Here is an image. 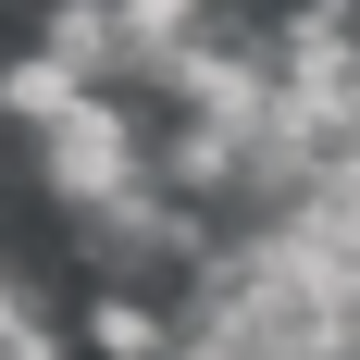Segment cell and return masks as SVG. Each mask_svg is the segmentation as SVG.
Returning <instances> with one entry per match:
<instances>
[{"label":"cell","mask_w":360,"mask_h":360,"mask_svg":"<svg viewBox=\"0 0 360 360\" xmlns=\"http://www.w3.org/2000/svg\"><path fill=\"white\" fill-rule=\"evenodd\" d=\"M37 186L63 199V212H100V199H124V186L162 174V124H149L124 87H87V100L63 112V124H37Z\"/></svg>","instance_id":"cell-1"},{"label":"cell","mask_w":360,"mask_h":360,"mask_svg":"<svg viewBox=\"0 0 360 360\" xmlns=\"http://www.w3.org/2000/svg\"><path fill=\"white\" fill-rule=\"evenodd\" d=\"M174 335H186V311L162 286H100L75 311V348L87 360H174Z\"/></svg>","instance_id":"cell-2"},{"label":"cell","mask_w":360,"mask_h":360,"mask_svg":"<svg viewBox=\"0 0 360 360\" xmlns=\"http://www.w3.org/2000/svg\"><path fill=\"white\" fill-rule=\"evenodd\" d=\"M87 100V75L50 50V37H25V50H0V124L13 137H37V124H63V112Z\"/></svg>","instance_id":"cell-3"},{"label":"cell","mask_w":360,"mask_h":360,"mask_svg":"<svg viewBox=\"0 0 360 360\" xmlns=\"http://www.w3.org/2000/svg\"><path fill=\"white\" fill-rule=\"evenodd\" d=\"M25 311H37V298H25V274H13V261H0V335L25 323Z\"/></svg>","instance_id":"cell-4"}]
</instances>
